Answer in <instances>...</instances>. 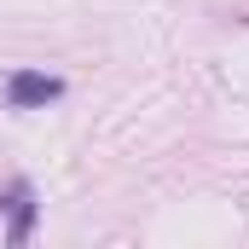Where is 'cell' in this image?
I'll return each instance as SVG.
<instances>
[{
	"label": "cell",
	"instance_id": "2",
	"mask_svg": "<svg viewBox=\"0 0 249 249\" xmlns=\"http://www.w3.org/2000/svg\"><path fill=\"white\" fill-rule=\"evenodd\" d=\"M6 203H12V232H6V238H12V244H23V238H29V220H35V203H29V186H23V180H12V191H6Z\"/></svg>",
	"mask_w": 249,
	"mask_h": 249
},
{
	"label": "cell",
	"instance_id": "1",
	"mask_svg": "<svg viewBox=\"0 0 249 249\" xmlns=\"http://www.w3.org/2000/svg\"><path fill=\"white\" fill-rule=\"evenodd\" d=\"M64 93V81L58 75H41V70H18L12 81H6V99L18 105V110H29V105H53Z\"/></svg>",
	"mask_w": 249,
	"mask_h": 249
}]
</instances>
